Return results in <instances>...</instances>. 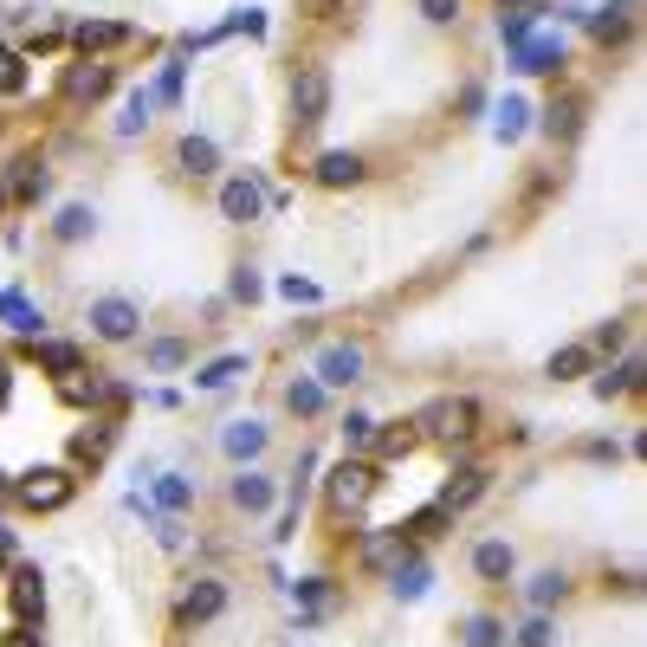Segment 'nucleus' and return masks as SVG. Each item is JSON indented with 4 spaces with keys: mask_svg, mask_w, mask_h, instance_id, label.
Wrapping results in <instances>:
<instances>
[{
    "mask_svg": "<svg viewBox=\"0 0 647 647\" xmlns=\"http://www.w3.org/2000/svg\"><path fill=\"white\" fill-rule=\"evenodd\" d=\"M473 421H479V408L466 402V395H440V402L421 408L415 428H421V434H434V440H473Z\"/></svg>",
    "mask_w": 647,
    "mask_h": 647,
    "instance_id": "1",
    "label": "nucleus"
},
{
    "mask_svg": "<svg viewBox=\"0 0 647 647\" xmlns=\"http://www.w3.org/2000/svg\"><path fill=\"white\" fill-rule=\"evenodd\" d=\"M13 499H20L26 512H59V505L72 499V473H59V466H39V473H26L20 486H13Z\"/></svg>",
    "mask_w": 647,
    "mask_h": 647,
    "instance_id": "2",
    "label": "nucleus"
},
{
    "mask_svg": "<svg viewBox=\"0 0 647 647\" xmlns=\"http://www.w3.org/2000/svg\"><path fill=\"white\" fill-rule=\"evenodd\" d=\"M376 492V466H363V460H343L337 473H330V505L337 512H356V505Z\"/></svg>",
    "mask_w": 647,
    "mask_h": 647,
    "instance_id": "3",
    "label": "nucleus"
},
{
    "mask_svg": "<svg viewBox=\"0 0 647 647\" xmlns=\"http://www.w3.org/2000/svg\"><path fill=\"white\" fill-rule=\"evenodd\" d=\"M136 324H143V318H136L130 298H98V305H91V330H98L104 343H130Z\"/></svg>",
    "mask_w": 647,
    "mask_h": 647,
    "instance_id": "4",
    "label": "nucleus"
},
{
    "mask_svg": "<svg viewBox=\"0 0 647 647\" xmlns=\"http://www.w3.org/2000/svg\"><path fill=\"white\" fill-rule=\"evenodd\" d=\"M292 110H298V123H324V110H330V78L318 72V65H305V72L292 78Z\"/></svg>",
    "mask_w": 647,
    "mask_h": 647,
    "instance_id": "5",
    "label": "nucleus"
},
{
    "mask_svg": "<svg viewBox=\"0 0 647 647\" xmlns=\"http://www.w3.org/2000/svg\"><path fill=\"white\" fill-rule=\"evenodd\" d=\"M318 382H330V389H350L356 376H363V350L356 343H330V350H318V369H311Z\"/></svg>",
    "mask_w": 647,
    "mask_h": 647,
    "instance_id": "6",
    "label": "nucleus"
},
{
    "mask_svg": "<svg viewBox=\"0 0 647 647\" xmlns=\"http://www.w3.org/2000/svg\"><path fill=\"white\" fill-rule=\"evenodd\" d=\"M104 91H110V65H98V59H85V65L65 72V104H98Z\"/></svg>",
    "mask_w": 647,
    "mask_h": 647,
    "instance_id": "7",
    "label": "nucleus"
},
{
    "mask_svg": "<svg viewBox=\"0 0 647 647\" xmlns=\"http://www.w3.org/2000/svg\"><path fill=\"white\" fill-rule=\"evenodd\" d=\"M220 609H227V589H220L214 576H201V583L182 596V628H201V622H214Z\"/></svg>",
    "mask_w": 647,
    "mask_h": 647,
    "instance_id": "8",
    "label": "nucleus"
},
{
    "mask_svg": "<svg viewBox=\"0 0 647 647\" xmlns=\"http://www.w3.org/2000/svg\"><path fill=\"white\" fill-rule=\"evenodd\" d=\"M479 492H486V473H479V466H460V473H453V479H447V492H440V499H434V505H440V512H447V518H460V512H466V505H473V499H479Z\"/></svg>",
    "mask_w": 647,
    "mask_h": 647,
    "instance_id": "9",
    "label": "nucleus"
},
{
    "mask_svg": "<svg viewBox=\"0 0 647 647\" xmlns=\"http://www.w3.org/2000/svg\"><path fill=\"white\" fill-rule=\"evenodd\" d=\"M78 46H85V59H91V52H110V46H130V26H123V20H85V26H78Z\"/></svg>",
    "mask_w": 647,
    "mask_h": 647,
    "instance_id": "10",
    "label": "nucleus"
},
{
    "mask_svg": "<svg viewBox=\"0 0 647 647\" xmlns=\"http://www.w3.org/2000/svg\"><path fill=\"white\" fill-rule=\"evenodd\" d=\"M563 65V39L544 33V39H518V72H557Z\"/></svg>",
    "mask_w": 647,
    "mask_h": 647,
    "instance_id": "11",
    "label": "nucleus"
},
{
    "mask_svg": "<svg viewBox=\"0 0 647 647\" xmlns=\"http://www.w3.org/2000/svg\"><path fill=\"white\" fill-rule=\"evenodd\" d=\"M7 602H13V615H20V622H26V615H39V609H46V576H39V570H13Z\"/></svg>",
    "mask_w": 647,
    "mask_h": 647,
    "instance_id": "12",
    "label": "nucleus"
},
{
    "mask_svg": "<svg viewBox=\"0 0 647 647\" xmlns=\"http://www.w3.org/2000/svg\"><path fill=\"white\" fill-rule=\"evenodd\" d=\"M402 550H408L402 531H369V538H363V563H369V570H395Z\"/></svg>",
    "mask_w": 647,
    "mask_h": 647,
    "instance_id": "13",
    "label": "nucleus"
},
{
    "mask_svg": "<svg viewBox=\"0 0 647 647\" xmlns=\"http://www.w3.org/2000/svg\"><path fill=\"white\" fill-rule=\"evenodd\" d=\"M220 214L227 220H259V188L246 182V175H233V182L220 188Z\"/></svg>",
    "mask_w": 647,
    "mask_h": 647,
    "instance_id": "14",
    "label": "nucleus"
},
{
    "mask_svg": "<svg viewBox=\"0 0 647 647\" xmlns=\"http://www.w3.org/2000/svg\"><path fill=\"white\" fill-rule=\"evenodd\" d=\"M628 26H635V0H615V7H602V13H589V33L609 46V39H628Z\"/></svg>",
    "mask_w": 647,
    "mask_h": 647,
    "instance_id": "15",
    "label": "nucleus"
},
{
    "mask_svg": "<svg viewBox=\"0 0 647 647\" xmlns=\"http://www.w3.org/2000/svg\"><path fill=\"white\" fill-rule=\"evenodd\" d=\"M7 195L39 201V195H46V162H39V156H20V162H13V175H7Z\"/></svg>",
    "mask_w": 647,
    "mask_h": 647,
    "instance_id": "16",
    "label": "nucleus"
},
{
    "mask_svg": "<svg viewBox=\"0 0 647 647\" xmlns=\"http://www.w3.org/2000/svg\"><path fill=\"white\" fill-rule=\"evenodd\" d=\"M512 563H518V557H512V544H505V538H486V544L473 550V570L492 576V583H505V576H512Z\"/></svg>",
    "mask_w": 647,
    "mask_h": 647,
    "instance_id": "17",
    "label": "nucleus"
},
{
    "mask_svg": "<svg viewBox=\"0 0 647 647\" xmlns=\"http://www.w3.org/2000/svg\"><path fill=\"white\" fill-rule=\"evenodd\" d=\"M318 182H330V188L363 182V156H350V149H330V156L318 162Z\"/></svg>",
    "mask_w": 647,
    "mask_h": 647,
    "instance_id": "18",
    "label": "nucleus"
},
{
    "mask_svg": "<svg viewBox=\"0 0 647 647\" xmlns=\"http://www.w3.org/2000/svg\"><path fill=\"white\" fill-rule=\"evenodd\" d=\"M233 505H240V512H266L272 505V479L266 473H240L233 479Z\"/></svg>",
    "mask_w": 647,
    "mask_h": 647,
    "instance_id": "19",
    "label": "nucleus"
},
{
    "mask_svg": "<svg viewBox=\"0 0 647 647\" xmlns=\"http://www.w3.org/2000/svg\"><path fill=\"white\" fill-rule=\"evenodd\" d=\"M628 389H641V356H628V363H615V369H602V376H596L602 402H609V395H628Z\"/></svg>",
    "mask_w": 647,
    "mask_h": 647,
    "instance_id": "20",
    "label": "nucleus"
},
{
    "mask_svg": "<svg viewBox=\"0 0 647 647\" xmlns=\"http://www.w3.org/2000/svg\"><path fill=\"white\" fill-rule=\"evenodd\" d=\"M220 447H227L233 460H253V453L266 447V428H259V421H233V428L220 434Z\"/></svg>",
    "mask_w": 647,
    "mask_h": 647,
    "instance_id": "21",
    "label": "nucleus"
},
{
    "mask_svg": "<svg viewBox=\"0 0 647 647\" xmlns=\"http://www.w3.org/2000/svg\"><path fill=\"white\" fill-rule=\"evenodd\" d=\"M156 505H162V512H188V505H195V479L162 473V479H156Z\"/></svg>",
    "mask_w": 647,
    "mask_h": 647,
    "instance_id": "22",
    "label": "nucleus"
},
{
    "mask_svg": "<svg viewBox=\"0 0 647 647\" xmlns=\"http://www.w3.org/2000/svg\"><path fill=\"white\" fill-rule=\"evenodd\" d=\"M285 408H292V415H318V408H324V382L318 376H298L292 389H285Z\"/></svg>",
    "mask_w": 647,
    "mask_h": 647,
    "instance_id": "23",
    "label": "nucleus"
},
{
    "mask_svg": "<svg viewBox=\"0 0 647 647\" xmlns=\"http://www.w3.org/2000/svg\"><path fill=\"white\" fill-rule=\"evenodd\" d=\"M0 318H7L13 330H20V337H39V311L26 305L20 292H0Z\"/></svg>",
    "mask_w": 647,
    "mask_h": 647,
    "instance_id": "24",
    "label": "nucleus"
},
{
    "mask_svg": "<svg viewBox=\"0 0 647 647\" xmlns=\"http://www.w3.org/2000/svg\"><path fill=\"white\" fill-rule=\"evenodd\" d=\"M395 596L402 602H415V596H428V563H395Z\"/></svg>",
    "mask_w": 647,
    "mask_h": 647,
    "instance_id": "25",
    "label": "nucleus"
},
{
    "mask_svg": "<svg viewBox=\"0 0 647 647\" xmlns=\"http://www.w3.org/2000/svg\"><path fill=\"white\" fill-rule=\"evenodd\" d=\"M589 356H596L589 343H570V350H557V356H550V376H557V382L583 376V369H589Z\"/></svg>",
    "mask_w": 647,
    "mask_h": 647,
    "instance_id": "26",
    "label": "nucleus"
},
{
    "mask_svg": "<svg viewBox=\"0 0 647 647\" xmlns=\"http://www.w3.org/2000/svg\"><path fill=\"white\" fill-rule=\"evenodd\" d=\"M214 162H220V156H214L208 136H182V169H188V175H208Z\"/></svg>",
    "mask_w": 647,
    "mask_h": 647,
    "instance_id": "27",
    "label": "nucleus"
},
{
    "mask_svg": "<svg viewBox=\"0 0 647 647\" xmlns=\"http://www.w3.org/2000/svg\"><path fill=\"white\" fill-rule=\"evenodd\" d=\"M72 453H78V460H104V453H110V421H91V428L72 440Z\"/></svg>",
    "mask_w": 647,
    "mask_h": 647,
    "instance_id": "28",
    "label": "nucleus"
},
{
    "mask_svg": "<svg viewBox=\"0 0 647 647\" xmlns=\"http://www.w3.org/2000/svg\"><path fill=\"white\" fill-rule=\"evenodd\" d=\"M240 369H246V356H220V363H208L195 382H201V389H227V382L240 376Z\"/></svg>",
    "mask_w": 647,
    "mask_h": 647,
    "instance_id": "29",
    "label": "nucleus"
},
{
    "mask_svg": "<svg viewBox=\"0 0 647 647\" xmlns=\"http://www.w3.org/2000/svg\"><path fill=\"white\" fill-rule=\"evenodd\" d=\"M149 110H156V91H136L130 110H123V123H117V136H136V130L149 123Z\"/></svg>",
    "mask_w": 647,
    "mask_h": 647,
    "instance_id": "30",
    "label": "nucleus"
},
{
    "mask_svg": "<svg viewBox=\"0 0 647 647\" xmlns=\"http://www.w3.org/2000/svg\"><path fill=\"white\" fill-rule=\"evenodd\" d=\"M39 363H46L52 376H72V369H78V350H72V343H39Z\"/></svg>",
    "mask_w": 647,
    "mask_h": 647,
    "instance_id": "31",
    "label": "nucleus"
},
{
    "mask_svg": "<svg viewBox=\"0 0 647 647\" xmlns=\"http://www.w3.org/2000/svg\"><path fill=\"white\" fill-rule=\"evenodd\" d=\"M182 363H188V343H175V337L149 343V369H182Z\"/></svg>",
    "mask_w": 647,
    "mask_h": 647,
    "instance_id": "32",
    "label": "nucleus"
},
{
    "mask_svg": "<svg viewBox=\"0 0 647 647\" xmlns=\"http://www.w3.org/2000/svg\"><path fill=\"white\" fill-rule=\"evenodd\" d=\"M505 641V628L492 622V615H473V622H466V647H499Z\"/></svg>",
    "mask_w": 647,
    "mask_h": 647,
    "instance_id": "33",
    "label": "nucleus"
},
{
    "mask_svg": "<svg viewBox=\"0 0 647 647\" xmlns=\"http://www.w3.org/2000/svg\"><path fill=\"white\" fill-rule=\"evenodd\" d=\"M298 602H305V609H311L305 622H318V615L330 609V589H324V576H311V583H298Z\"/></svg>",
    "mask_w": 647,
    "mask_h": 647,
    "instance_id": "34",
    "label": "nucleus"
},
{
    "mask_svg": "<svg viewBox=\"0 0 647 647\" xmlns=\"http://www.w3.org/2000/svg\"><path fill=\"white\" fill-rule=\"evenodd\" d=\"M525 117H531L525 98H505V104H499V136H505V143H512V136L525 130Z\"/></svg>",
    "mask_w": 647,
    "mask_h": 647,
    "instance_id": "35",
    "label": "nucleus"
},
{
    "mask_svg": "<svg viewBox=\"0 0 647 647\" xmlns=\"http://www.w3.org/2000/svg\"><path fill=\"white\" fill-rule=\"evenodd\" d=\"M91 227H98V220H91V208H65V214H59V240H85Z\"/></svg>",
    "mask_w": 647,
    "mask_h": 647,
    "instance_id": "36",
    "label": "nucleus"
},
{
    "mask_svg": "<svg viewBox=\"0 0 647 647\" xmlns=\"http://www.w3.org/2000/svg\"><path fill=\"white\" fill-rule=\"evenodd\" d=\"M544 130H550V136H576V104H570V98L550 104V110H544Z\"/></svg>",
    "mask_w": 647,
    "mask_h": 647,
    "instance_id": "37",
    "label": "nucleus"
},
{
    "mask_svg": "<svg viewBox=\"0 0 647 647\" xmlns=\"http://www.w3.org/2000/svg\"><path fill=\"white\" fill-rule=\"evenodd\" d=\"M563 589H570V583H563V576H557V570H544V576H538V583H531V602H538V609H550V602H557V596H563Z\"/></svg>",
    "mask_w": 647,
    "mask_h": 647,
    "instance_id": "38",
    "label": "nucleus"
},
{
    "mask_svg": "<svg viewBox=\"0 0 647 647\" xmlns=\"http://www.w3.org/2000/svg\"><path fill=\"white\" fill-rule=\"evenodd\" d=\"M26 85V65H20V52H7L0 46V91H20Z\"/></svg>",
    "mask_w": 647,
    "mask_h": 647,
    "instance_id": "39",
    "label": "nucleus"
},
{
    "mask_svg": "<svg viewBox=\"0 0 647 647\" xmlns=\"http://www.w3.org/2000/svg\"><path fill=\"white\" fill-rule=\"evenodd\" d=\"M156 104H182V65H162V78H156Z\"/></svg>",
    "mask_w": 647,
    "mask_h": 647,
    "instance_id": "40",
    "label": "nucleus"
},
{
    "mask_svg": "<svg viewBox=\"0 0 647 647\" xmlns=\"http://www.w3.org/2000/svg\"><path fill=\"white\" fill-rule=\"evenodd\" d=\"M343 440H350V447H369V440H376V421L369 415H343Z\"/></svg>",
    "mask_w": 647,
    "mask_h": 647,
    "instance_id": "41",
    "label": "nucleus"
},
{
    "mask_svg": "<svg viewBox=\"0 0 647 647\" xmlns=\"http://www.w3.org/2000/svg\"><path fill=\"white\" fill-rule=\"evenodd\" d=\"M531 13H538V7H525V13H512V20H499V33H505V46H518V39H531Z\"/></svg>",
    "mask_w": 647,
    "mask_h": 647,
    "instance_id": "42",
    "label": "nucleus"
},
{
    "mask_svg": "<svg viewBox=\"0 0 647 647\" xmlns=\"http://www.w3.org/2000/svg\"><path fill=\"white\" fill-rule=\"evenodd\" d=\"M421 13H428L434 26H447V20H460V0H421Z\"/></svg>",
    "mask_w": 647,
    "mask_h": 647,
    "instance_id": "43",
    "label": "nucleus"
},
{
    "mask_svg": "<svg viewBox=\"0 0 647 647\" xmlns=\"http://www.w3.org/2000/svg\"><path fill=\"white\" fill-rule=\"evenodd\" d=\"M408 453H415V434H389V440H382V460H408Z\"/></svg>",
    "mask_w": 647,
    "mask_h": 647,
    "instance_id": "44",
    "label": "nucleus"
},
{
    "mask_svg": "<svg viewBox=\"0 0 647 647\" xmlns=\"http://www.w3.org/2000/svg\"><path fill=\"white\" fill-rule=\"evenodd\" d=\"M233 298H240V305H253V298H259V279H253V272H233Z\"/></svg>",
    "mask_w": 647,
    "mask_h": 647,
    "instance_id": "45",
    "label": "nucleus"
},
{
    "mask_svg": "<svg viewBox=\"0 0 647 647\" xmlns=\"http://www.w3.org/2000/svg\"><path fill=\"white\" fill-rule=\"evenodd\" d=\"M279 292H285V298H292V305H298V298H305V305H311V298H318V285H311V279H285V285H279Z\"/></svg>",
    "mask_w": 647,
    "mask_h": 647,
    "instance_id": "46",
    "label": "nucleus"
},
{
    "mask_svg": "<svg viewBox=\"0 0 647 647\" xmlns=\"http://www.w3.org/2000/svg\"><path fill=\"white\" fill-rule=\"evenodd\" d=\"M518 647H550V622H544V615L525 628V641H518Z\"/></svg>",
    "mask_w": 647,
    "mask_h": 647,
    "instance_id": "47",
    "label": "nucleus"
},
{
    "mask_svg": "<svg viewBox=\"0 0 647 647\" xmlns=\"http://www.w3.org/2000/svg\"><path fill=\"white\" fill-rule=\"evenodd\" d=\"M156 538L175 550V544H182V525H175V518H156Z\"/></svg>",
    "mask_w": 647,
    "mask_h": 647,
    "instance_id": "48",
    "label": "nucleus"
},
{
    "mask_svg": "<svg viewBox=\"0 0 647 647\" xmlns=\"http://www.w3.org/2000/svg\"><path fill=\"white\" fill-rule=\"evenodd\" d=\"M7 389H13V363L0 356V402H7Z\"/></svg>",
    "mask_w": 647,
    "mask_h": 647,
    "instance_id": "49",
    "label": "nucleus"
},
{
    "mask_svg": "<svg viewBox=\"0 0 647 647\" xmlns=\"http://www.w3.org/2000/svg\"><path fill=\"white\" fill-rule=\"evenodd\" d=\"M7 647H39V635H26V628H13V635H7Z\"/></svg>",
    "mask_w": 647,
    "mask_h": 647,
    "instance_id": "50",
    "label": "nucleus"
},
{
    "mask_svg": "<svg viewBox=\"0 0 647 647\" xmlns=\"http://www.w3.org/2000/svg\"><path fill=\"white\" fill-rule=\"evenodd\" d=\"M7 544H13V531H7V525H0V550H7Z\"/></svg>",
    "mask_w": 647,
    "mask_h": 647,
    "instance_id": "51",
    "label": "nucleus"
},
{
    "mask_svg": "<svg viewBox=\"0 0 647 647\" xmlns=\"http://www.w3.org/2000/svg\"><path fill=\"white\" fill-rule=\"evenodd\" d=\"M7 492H13V486H7V473H0V499H7Z\"/></svg>",
    "mask_w": 647,
    "mask_h": 647,
    "instance_id": "52",
    "label": "nucleus"
},
{
    "mask_svg": "<svg viewBox=\"0 0 647 647\" xmlns=\"http://www.w3.org/2000/svg\"><path fill=\"white\" fill-rule=\"evenodd\" d=\"M0 201H7V175H0Z\"/></svg>",
    "mask_w": 647,
    "mask_h": 647,
    "instance_id": "53",
    "label": "nucleus"
},
{
    "mask_svg": "<svg viewBox=\"0 0 647 647\" xmlns=\"http://www.w3.org/2000/svg\"><path fill=\"white\" fill-rule=\"evenodd\" d=\"M512 7H531V0H512Z\"/></svg>",
    "mask_w": 647,
    "mask_h": 647,
    "instance_id": "54",
    "label": "nucleus"
},
{
    "mask_svg": "<svg viewBox=\"0 0 647 647\" xmlns=\"http://www.w3.org/2000/svg\"><path fill=\"white\" fill-rule=\"evenodd\" d=\"M0 563H7V550H0Z\"/></svg>",
    "mask_w": 647,
    "mask_h": 647,
    "instance_id": "55",
    "label": "nucleus"
}]
</instances>
